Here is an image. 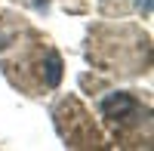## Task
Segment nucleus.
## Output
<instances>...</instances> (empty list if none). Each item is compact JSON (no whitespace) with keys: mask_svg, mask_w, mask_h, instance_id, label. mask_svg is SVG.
<instances>
[{"mask_svg":"<svg viewBox=\"0 0 154 151\" xmlns=\"http://www.w3.org/2000/svg\"><path fill=\"white\" fill-rule=\"evenodd\" d=\"M139 102L130 96V93H111L102 99V114H105L111 123H117V127H126V123L139 120Z\"/></svg>","mask_w":154,"mask_h":151,"instance_id":"obj_1","label":"nucleus"},{"mask_svg":"<svg viewBox=\"0 0 154 151\" xmlns=\"http://www.w3.org/2000/svg\"><path fill=\"white\" fill-rule=\"evenodd\" d=\"M139 9H142L145 16H148V12H151V0H139Z\"/></svg>","mask_w":154,"mask_h":151,"instance_id":"obj_2","label":"nucleus"}]
</instances>
